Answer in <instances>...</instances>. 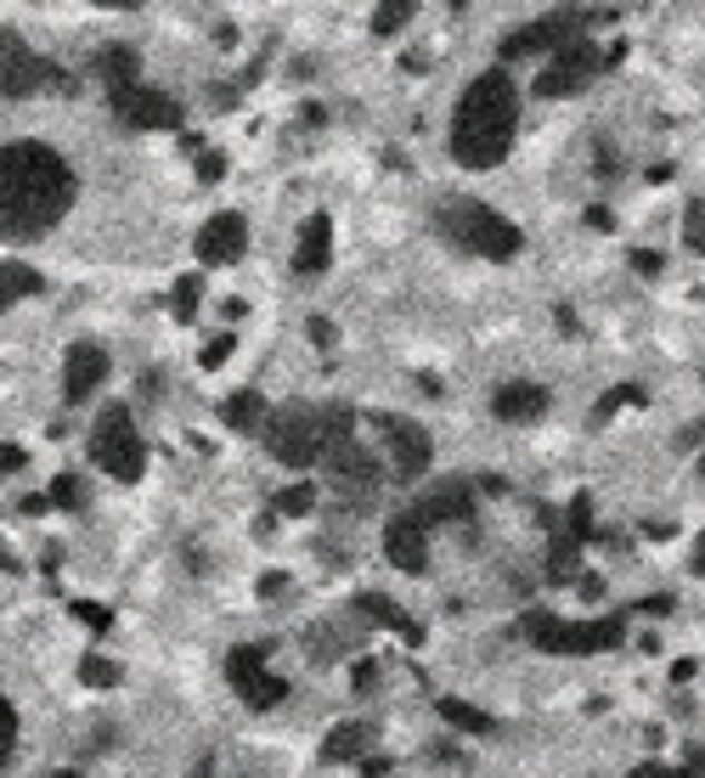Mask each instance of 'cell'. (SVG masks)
Listing matches in <instances>:
<instances>
[{"mask_svg": "<svg viewBox=\"0 0 705 778\" xmlns=\"http://www.w3.org/2000/svg\"><path fill=\"white\" fill-rule=\"evenodd\" d=\"M74 209V169L46 141L0 147V237L40 243Z\"/></svg>", "mask_w": 705, "mask_h": 778, "instance_id": "obj_1", "label": "cell"}, {"mask_svg": "<svg viewBox=\"0 0 705 778\" xmlns=\"http://www.w3.org/2000/svg\"><path fill=\"white\" fill-rule=\"evenodd\" d=\"M513 130H519V91H513L508 68H486L469 91L458 97V114H452V158L463 169H491V164L508 158Z\"/></svg>", "mask_w": 705, "mask_h": 778, "instance_id": "obj_2", "label": "cell"}, {"mask_svg": "<svg viewBox=\"0 0 705 778\" xmlns=\"http://www.w3.org/2000/svg\"><path fill=\"white\" fill-rule=\"evenodd\" d=\"M350 435H356V412H350V406H305V401H294V406H283V412L266 417V446L288 469L322 463Z\"/></svg>", "mask_w": 705, "mask_h": 778, "instance_id": "obj_3", "label": "cell"}, {"mask_svg": "<svg viewBox=\"0 0 705 778\" xmlns=\"http://www.w3.org/2000/svg\"><path fill=\"white\" fill-rule=\"evenodd\" d=\"M434 226L447 232L458 248L480 254V259H513L519 254V226L508 215H497L491 204H474V198H458L434 215Z\"/></svg>", "mask_w": 705, "mask_h": 778, "instance_id": "obj_4", "label": "cell"}, {"mask_svg": "<svg viewBox=\"0 0 705 778\" xmlns=\"http://www.w3.org/2000/svg\"><path fill=\"white\" fill-rule=\"evenodd\" d=\"M85 446H91V463L114 480H141V469H147V441H141L130 406H102Z\"/></svg>", "mask_w": 705, "mask_h": 778, "instance_id": "obj_5", "label": "cell"}, {"mask_svg": "<svg viewBox=\"0 0 705 778\" xmlns=\"http://www.w3.org/2000/svg\"><path fill=\"white\" fill-rule=\"evenodd\" d=\"M519 632L531 638L537 649H548V654H598V649H615V643L627 638V615H609V621H587V627H576V621H559V615L537 610V615H525V621H519Z\"/></svg>", "mask_w": 705, "mask_h": 778, "instance_id": "obj_6", "label": "cell"}, {"mask_svg": "<svg viewBox=\"0 0 705 778\" xmlns=\"http://www.w3.org/2000/svg\"><path fill=\"white\" fill-rule=\"evenodd\" d=\"M266 660H272V643H243V649L226 654V677H232L237 700H243L248 711H272V706H283V695H288V682H283Z\"/></svg>", "mask_w": 705, "mask_h": 778, "instance_id": "obj_7", "label": "cell"}, {"mask_svg": "<svg viewBox=\"0 0 705 778\" xmlns=\"http://www.w3.org/2000/svg\"><path fill=\"white\" fill-rule=\"evenodd\" d=\"M587 23H593V18H581L576 7H565V12H554V18H542V23L513 29V35L502 40V57H508V62H519V57H559L565 46L587 40Z\"/></svg>", "mask_w": 705, "mask_h": 778, "instance_id": "obj_8", "label": "cell"}, {"mask_svg": "<svg viewBox=\"0 0 705 778\" xmlns=\"http://www.w3.org/2000/svg\"><path fill=\"white\" fill-rule=\"evenodd\" d=\"M379 423V435H384V452H390V474L401 480V485H412V480H423L429 474V463H434V441L423 435L418 423H407V417H373Z\"/></svg>", "mask_w": 705, "mask_h": 778, "instance_id": "obj_9", "label": "cell"}, {"mask_svg": "<svg viewBox=\"0 0 705 778\" xmlns=\"http://www.w3.org/2000/svg\"><path fill=\"white\" fill-rule=\"evenodd\" d=\"M322 469H327V480H333L344 496H373V491L384 485V474H390V469H379V457H373L356 435L339 441V446L322 457Z\"/></svg>", "mask_w": 705, "mask_h": 778, "instance_id": "obj_10", "label": "cell"}, {"mask_svg": "<svg viewBox=\"0 0 705 778\" xmlns=\"http://www.w3.org/2000/svg\"><path fill=\"white\" fill-rule=\"evenodd\" d=\"M40 85H68V73L57 62H46L40 51H29L23 40H12L0 51V97H35Z\"/></svg>", "mask_w": 705, "mask_h": 778, "instance_id": "obj_11", "label": "cell"}, {"mask_svg": "<svg viewBox=\"0 0 705 778\" xmlns=\"http://www.w3.org/2000/svg\"><path fill=\"white\" fill-rule=\"evenodd\" d=\"M598 68H604L598 46H593V40H576V46H565V51L537 73V97H576Z\"/></svg>", "mask_w": 705, "mask_h": 778, "instance_id": "obj_12", "label": "cell"}, {"mask_svg": "<svg viewBox=\"0 0 705 778\" xmlns=\"http://www.w3.org/2000/svg\"><path fill=\"white\" fill-rule=\"evenodd\" d=\"M114 114L119 125L130 130H182V102L164 97V91H147V85H130V91L114 97Z\"/></svg>", "mask_w": 705, "mask_h": 778, "instance_id": "obj_13", "label": "cell"}, {"mask_svg": "<svg viewBox=\"0 0 705 778\" xmlns=\"http://www.w3.org/2000/svg\"><path fill=\"white\" fill-rule=\"evenodd\" d=\"M429 525L412 513V502L390 519V531H384V553H390V564L395 570H407V575H429Z\"/></svg>", "mask_w": 705, "mask_h": 778, "instance_id": "obj_14", "label": "cell"}, {"mask_svg": "<svg viewBox=\"0 0 705 778\" xmlns=\"http://www.w3.org/2000/svg\"><path fill=\"white\" fill-rule=\"evenodd\" d=\"M102 378H108V351H102V344H91V338L68 344V362H62V401H68V406H85V401L102 390Z\"/></svg>", "mask_w": 705, "mask_h": 778, "instance_id": "obj_15", "label": "cell"}, {"mask_svg": "<svg viewBox=\"0 0 705 778\" xmlns=\"http://www.w3.org/2000/svg\"><path fill=\"white\" fill-rule=\"evenodd\" d=\"M243 248H248V220L243 215L226 209V215L204 220V232H198V259H204V266H237Z\"/></svg>", "mask_w": 705, "mask_h": 778, "instance_id": "obj_16", "label": "cell"}, {"mask_svg": "<svg viewBox=\"0 0 705 778\" xmlns=\"http://www.w3.org/2000/svg\"><path fill=\"white\" fill-rule=\"evenodd\" d=\"M412 513L423 519L429 531L447 525V519H469V513H474V485H469V480H447V485L423 491V496L412 502Z\"/></svg>", "mask_w": 705, "mask_h": 778, "instance_id": "obj_17", "label": "cell"}, {"mask_svg": "<svg viewBox=\"0 0 705 778\" xmlns=\"http://www.w3.org/2000/svg\"><path fill=\"white\" fill-rule=\"evenodd\" d=\"M491 412H497L502 423H537V417L548 412V390L531 384V378H513V384H502V390L491 395Z\"/></svg>", "mask_w": 705, "mask_h": 778, "instance_id": "obj_18", "label": "cell"}, {"mask_svg": "<svg viewBox=\"0 0 705 778\" xmlns=\"http://www.w3.org/2000/svg\"><path fill=\"white\" fill-rule=\"evenodd\" d=\"M327 259H333V220H327V215H311V220L300 226L294 272H300V277H316V272H327Z\"/></svg>", "mask_w": 705, "mask_h": 778, "instance_id": "obj_19", "label": "cell"}, {"mask_svg": "<svg viewBox=\"0 0 705 778\" xmlns=\"http://www.w3.org/2000/svg\"><path fill=\"white\" fill-rule=\"evenodd\" d=\"M356 615H368L373 627H384V632H395V638H407V643H423V627H418L407 610H395L384 592H362V598H356Z\"/></svg>", "mask_w": 705, "mask_h": 778, "instance_id": "obj_20", "label": "cell"}, {"mask_svg": "<svg viewBox=\"0 0 705 778\" xmlns=\"http://www.w3.org/2000/svg\"><path fill=\"white\" fill-rule=\"evenodd\" d=\"M266 417H272V406H266V395H260V390H237L232 401H221V423L237 429V435H248V429H266Z\"/></svg>", "mask_w": 705, "mask_h": 778, "instance_id": "obj_21", "label": "cell"}, {"mask_svg": "<svg viewBox=\"0 0 705 778\" xmlns=\"http://www.w3.org/2000/svg\"><path fill=\"white\" fill-rule=\"evenodd\" d=\"M368 745H373V728L368 722H339L327 739H322V761H362L368 756Z\"/></svg>", "mask_w": 705, "mask_h": 778, "instance_id": "obj_22", "label": "cell"}, {"mask_svg": "<svg viewBox=\"0 0 705 778\" xmlns=\"http://www.w3.org/2000/svg\"><path fill=\"white\" fill-rule=\"evenodd\" d=\"M91 73L108 85V97H119V91H130V85H136V51H130V46H108V51L91 62Z\"/></svg>", "mask_w": 705, "mask_h": 778, "instance_id": "obj_23", "label": "cell"}, {"mask_svg": "<svg viewBox=\"0 0 705 778\" xmlns=\"http://www.w3.org/2000/svg\"><path fill=\"white\" fill-rule=\"evenodd\" d=\"M46 283L35 266H23V259H0V311H12L18 299H35Z\"/></svg>", "mask_w": 705, "mask_h": 778, "instance_id": "obj_24", "label": "cell"}, {"mask_svg": "<svg viewBox=\"0 0 705 778\" xmlns=\"http://www.w3.org/2000/svg\"><path fill=\"white\" fill-rule=\"evenodd\" d=\"M434 711H440V722L458 728V733H474V739H491V733H497V717H486V711H474V706H463V700H447V695H440Z\"/></svg>", "mask_w": 705, "mask_h": 778, "instance_id": "obj_25", "label": "cell"}, {"mask_svg": "<svg viewBox=\"0 0 705 778\" xmlns=\"http://www.w3.org/2000/svg\"><path fill=\"white\" fill-rule=\"evenodd\" d=\"M576 575H581V542H576L570 531H559V536H554V548H548V581L576 587Z\"/></svg>", "mask_w": 705, "mask_h": 778, "instance_id": "obj_26", "label": "cell"}, {"mask_svg": "<svg viewBox=\"0 0 705 778\" xmlns=\"http://www.w3.org/2000/svg\"><path fill=\"white\" fill-rule=\"evenodd\" d=\"M198 305H204V277H198V272L175 277V294H169V311H175V322H193V316H198Z\"/></svg>", "mask_w": 705, "mask_h": 778, "instance_id": "obj_27", "label": "cell"}, {"mask_svg": "<svg viewBox=\"0 0 705 778\" xmlns=\"http://www.w3.org/2000/svg\"><path fill=\"white\" fill-rule=\"evenodd\" d=\"M412 12H418V7H412V0H384V7L373 12V35H379V40H390V35H401V29L412 23Z\"/></svg>", "mask_w": 705, "mask_h": 778, "instance_id": "obj_28", "label": "cell"}, {"mask_svg": "<svg viewBox=\"0 0 705 778\" xmlns=\"http://www.w3.org/2000/svg\"><path fill=\"white\" fill-rule=\"evenodd\" d=\"M46 496H51V508H68V513H85V502H91V491H85L79 474H57V485Z\"/></svg>", "mask_w": 705, "mask_h": 778, "instance_id": "obj_29", "label": "cell"}, {"mask_svg": "<svg viewBox=\"0 0 705 778\" xmlns=\"http://www.w3.org/2000/svg\"><path fill=\"white\" fill-rule=\"evenodd\" d=\"M119 677H125V671H119L114 660H102V654H85V660H79V682H85V688H119Z\"/></svg>", "mask_w": 705, "mask_h": 778, "instance_id": "obj_30", "label": "cell"}, {"mask_svg": "<svg viewBox=\"0 0 705 778\" xmlns=\"http://www.w3.org/2000/svg\"><path fill=\"white\" fill-rule=\"evenodd\" d=\"M272 508H277V513H311V508H316V485H311V480H300V485L277 491V496H272Z\"/></svg>", "mask_w": 705, "mask_h": 778, "instance_id": "obj_31", "label": "cell"}, {"mask_svg": "<svg viewBox=\"0 0 705 778\" xmlns=\"http://www.w3.org/2000/svg\"><path fill=\"white\" fill-rule=\"evenodd\" d=\"M12 750H18V711H12L7 695H0V767L12 761Z\"/></svg>", "mask_w": 705, "mask_h": 778, "instance_id": "obj_32", "label": "cell"}, {"mask_svg": "<svg viewBox=\"0 0 705 778\" xmlns=\"http://www.w3.org/2000/svg\"><path fill=\"white\" fill-rule=\"evenodd\" d=\"M198 181H204V187L226 181V152H215V147H198Z\"/></svg>", "mask_w": 705, "mask_h": 778, "instance_id": "obj_33", "label": "cell"}, {"mask_svg": "<svg viewBox=\"0 0 705 778\" xmlns=\"http://www.w3.org/2000/svg\"><path fill=\"white\" fill-rule=\"evenodd\" d=\"M565 531H570L576 542L593 531V502H587V496H576V502H570V513H565Z\"/></svg>", "mask_w": 705, "mask_h": 778, "instance_id": "obj_34", "label": "cell"}, {"mask_svg": "<svg viewBox=\"0 0 705 778\" xmlns=\"http://www.w3.org/2000/svg\"><path fill=\"white\" fill-rule=\"evenodd\" d=\"M232 351H237V338H232V333H221V338H209V344H204V356H198V367H209V373H215V367H221V362H226Z\"/></svg>", "mask_w": 705, "mask_h": 778, "instance_id": "obj_35", "label": "cell"}, {"mask_svg": "<svg viewBox=\"0 0 705 778\" xmlns=\"http://www.w3.org/2000/svg\"><path fill=\"white\" fill-rule=\"evenodd\" d=\"M350 682H356V695H379V660H362L350 671Z\"/></svg>", "mask_w": 705, "mask_h": 778, "instance_id": "obj_36", "label": "cell"}, {"mask_svg": "<svg viewBox=\"0 0 705 778\" xmlns=\"http://www.w3.org/2000/svg\"><path fill=\"white\" fill-rule=\"evenodd\" d=\"M615 406H638V390H633V384H621V390H609V395L598 401V417H609Z\"/></svg>", "mask_w": 705, "mask_h": 778, "instance_id": "obj_37", "label": "cell"}, {"mask_svg": "<svg viewBox=\"0 0 705 778\" xmlns=\"http://www.w3.org/2000/svg\"><path fill=\"white\" fill-rule=\"evenodd\" d=\"M305 333H311L316 351H333V322H327V316H311V322H305Z\"/></svg>", "mask_w": 705, "mask_h": 778, "instance_id": "obj_38", "label": "cell"}, {"mask_svg": "<svg viewBox=\"0 0 705 778\" xmlns=\"http://www.w3.org/2000/svg\"><path fill=\"white\" fill-rule=\"evenodd\" d=\"M29 463V452L23 446H7V441H0V480H7V474H18Z\"/></svg>", "mask_w": 705, "mask_h": 778, "instance_id": "obj_39", "label": "cell"}, {"mask_svg": "<svg viewBox=\"0 0 705 778\" xmlns=\"http://www.w3.org/2000/svg\"><path fill=\"white\" fill-rule=\"evenodd\" d=\"M74 615H79L85 627H108V610H97V603H74Z\"/></svg>", "mask_w": 705, "mask_h": 778, "instance_id": "obj_40", "label": "cell"}, {"mask_svg": "<svg viewBox=\"0 0 705 778\" xmlns=\"http://www.w3.org/2000/svg\"><path fill=\"white\" fill-rule=\"evenodd\" d=\"M633 266H638L644 277H655V272L666 266V259H660V254H649V248H638V254H633Z\"/></svg>", "mask_w": 705, "mask_h": 778, "instance_id": "obj_41", "label": "cell"}, {"mask_svg": "<svg viewBox=\"0 0 705 778\" xmlns=\"http://www.w3.org/2000/svg\"><path fill=\"white\" fill-rule=\"evenodd\" d=\"M272 592H288V575L272 570V575H260V598H272Z\"/></svg>", "mask_w": 705, "mask_h": 778, "instance_id": "obj_42", "label": "cell"}, {"mask_svg": "<svg viewBox=\"0 0 705 778\" xmlns=\"http://www.w3.org/2000/svg\"><path fill=\"white\" fill-rule=\"evenodd\" d=\"M598 169H604V176H615V169H621V158H615L609 141H598Z\"/></svg>", "mask_w": 705, "mask_h": 778, "instance_id": "obj_43", "label": "cell"}, {"mask_svg": "<svg viewBox=\"0 0 705 778\" xmlns=\"http://www.w3.org/2000/svg\"><path fill=\"white\" fill-rule=\"evenodd\" d=\"M627 778H672V767H660V761H644V767H633Z\"/></svg>", "mask_w": 705, "mask_h": 778, "instance_id": "obj_44", "label": "cell"}, {"mask_svg": "<svg viewBox=\"0 0 705 778\" xmlns=\"http://www.w3.org/2000/svg\"><path fill=\"white\" fill-rule=\"evenodd\" d=\"M587 226H598V232H609V226H615V215H609V209H598V204H593V209H587Z\"/></svg>", "mask_w": 705, "mask_h": 778, "instance_id": "obj_45", "label": "cell"}, {"mask_svg": "<svg viewBox=\"0 0 705 778\" xmlns=\"http://www.w3.org/2000/svg\"><path fill=\"white\" fill-rule=\"evenodd\" d=\"M688 570L705 581V531H699V542H694V559H688Z\"/></svg>", "mask_w": 705, "mask_h": 778, "instance_id": "obj_46", "label": "cell"}, {"mask_svg": "<svg viewBox=\"0 0 705 778\" xmlns=\"http://www.w3.org/2000/svg\"><path fill=\"white\" fill-rule=\"evenodd\" d=\"M390 772V761L384 756H373V761H362V778H384Z\"/></svg>", "mask_w": 705, "mask_h": 778, "instance_id": "obj_47", "label": "cell"}, {"mask_svg": "<svg viewBox=\"0 0 705 778\" xmlns=\"http://www.w3.org/2000/svg\"><path fill=\"white\" fill-rule=\"evenodd\" d=\"M688 772H694V778H705V745H694V750H688Z\"/></svg>", "mask_w": 705, "mask_h": 778, "instance_id": "obj_48", "label": "cell"}, {"mask_svg": "<svg viewBox=\"0 0 705 778\" xmlns=\"http://www.w3.org/2000/svg\"><path fill=\"white\" fill-rule=\"evenodd\" d=\"M0 570H7V575H18V570H23V564L12 559V548H7V542H0Z\"/></svg>", "mask_w": 705, "mask_h": 778, "instance_id": "obj_49", "label": "cell"}, {"mask_svg": "<svg viewBox=\"0 0 705 778\" xmlns=\"http://www.w3.org/2000/svg\"><path fill=\"white\" fill-rule=\"evenodd\" d=\"M688 248H694V254H705V232H699V226H688Z\"/></svg>", "mask_w": 705, "mask_h": 778, "instance_id": "obj_50", "label": "cell"}, {"mask_svg": "<svg viewBox=\"0 0 705 778\" xmlns=\"http://www.w3.org/2000/svg\"><path fill=\"white\" fill-rule=\"evenodd\" d=\"M12 40H18V35H7V29H0V51H7V46H12Z\"/></svg>", "mask_w": 705, "mask_h": 778, "instance_id": "obj_51", "label": "cell"}, {"mask_svg": "<svg viewBox=\"0 0 705 778\" xmlns=\"http://www.w3.org/2000/svg\"><path fill=\"white\" fill-rule=\"evenodd\" d=\"M51 778H85V772H51Z\"/></svg>", "mask_w": 705, "mask_h": 778, "instance_id": "obj_52", "label": "cell"}, {"mask_svg": "<svg viewBox=\"0 0 705 778\" xmlns=\"http://www.w3.org/2000/svg\"><path fill=\"white\" fill-rule=\"evenodd\" d=\"M699 474H705V457H699Z\"/></svg>", "mask_w": 705, "mask_h": 778, "instance_id": "obj_53", "label": "cell"}, {"mask_svg": "<svg viewBox=\"0 0 705 778\" xmlns=\"http://www.w3.org/2000/svg\"><path fill=\"white\" fill-rule=\"evenodd\" d=\"M699 215H705V209H699Z\"/></svg>", "mask_w": 705, "mask_h": 778, "instance_id": "obj_54", "label": "cell"}]
</instances>
